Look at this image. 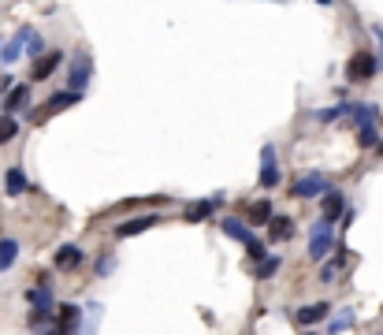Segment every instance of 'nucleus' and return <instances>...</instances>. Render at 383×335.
Returning a JSON list of instances; mask_svg holds the SVG:
<instances>
[{"mask_svg": "<svg viewBox=\"0 0 383 335\" xmlns=\"http://www.w3.org/2000/svg\"><path fill=\"white\" fill-rule=\"evenodd\" d=\"M331 250H335L331 220H316V224H313V239H309V257H313V261H324Z\"/></svg>", "mask_w": 383, "mask_h": 335, "instance_id": "1", "label": "nucleus"}, {"mask_svg": "<svg viewBox=\"0 0 383 335\" xmlns=\"http://www.w3.org/2000/svg\"><path fill=\"white\" fill-rule=\"evenodd\" d=\"M380 71V60L372 56V52H353L350 63H346V75L358 78V83H364V78H372Z\"/></svg>", "mask_w": 383, "mask_h": 335, "instance_id": "2", "label": "nucleus"}, {"mask_svg": "<svg viewBox=\"0 0 383 335\" xmlns=\"http://www.w3.org/2000/svg\"><path fill=\"white\" fill-rule=\"evenodd\" d=\"M324 190H331V183H327L320 171H309V175H302L294 186H290V194L294 197H320Z\"/></svg>", "mask_w": 383, "mask_h": 335, "instance_id": "3", "label": "nucleus"}, {"mask_svg": "<svg viewBox=\"0 0 383 335\" xmlns=\"http://www.w3.org/2000/svg\"><path fill=\"white\" fill-rule=\"evenodd\" d=\"M26 298H30V305H34L30 324H45V321H49V313H52V291H49V287H34Z\"/></svg>", "mask_w": 383, "mask_h": 335, "instance_id": "4", "label": "nucleus"}, {"mask_svg": "<svg viewBox=\"0 0 383 335\" xmlns=\"http://www.w3.org/2000/svg\"><path fill=\"white\" fill-rule=\"evenodd\" d=\"M257 179H261L264 190L279 186V164H276V149H272V146L261 149V171H257Z\"/></svg>", "mask_w": 383, "mask_h": 335, "instance_id": "5", "label": "nucleus"}, {"mask_svg": "<svg viewBox=\"0 0 383 335\" xmlns=\"http://www.w3.org/2000/svg\"><path fill=\"white\" fill-rule=\"evenodd\" d=\"M89 71H94V63H89L86 52H78V56H75V67H71V75H67V86L75 89V94H82V89H86Z\"/></svg>", "mask_w": 383, "mask_h": 335, "instance_id": "6", "label": "nucleus"}, {"mask_svg": "<svg viewBox=\"0 0 383 335\" xmlns=\"http://www.w3.org/2000/svg\"><path fill=\"white\" fill-rule=\"evenodd\" d=\"M60 63H63V52H56V49H52V52H41V56L34 60V71H30V78H34V83H41V78H49L52 71L60 67Z\"/></svg>", "mask_w": 383, "mask_h": 335, "instance_id": "7", "label": "nucleus"}, {"mask_svg": "<svg viewBox=\"0 0 383 335\" xmlns=\"http://www.w3.org/2000/svg\"><path fill=\"white\" fill-rule=\"evenodd\" d=\"M82 261H86V257H82V250H78V246H71V242H67V246H60V250H56L52 265H56L60 272H75V268L82 265Z\"/></svg>", "mask_w": 383, "mask_h": 335, "instance_id": "8", "label": "nucleus"}, {"mask_svg": "<svg viewBox=\"0 0 383 335\" xmlns=\"http://www.w3.org/2000/svg\"><path fill=\"white\" fill-rule=\"evenodd\" d=\"M30 34H34L30 26H23V30L15 34V38L4 45V49H0V60H4V63H15V60H19V56H23V45H26V38H30Z\"/></svg>", "mask_w": 383, "mask_h": 335, "instance_id": "9", "label": "nucleus"}, {"mask_svg": "<svg viewBox=\"0 0 383 335\" xmlns=\"http://www.w3.org/2000/svg\"><path fill=\"white\" fill-rule=\"evenodd\" d=\"M30 105V86H12L4 94V112L12 116V112H19V108Z\"/></svg>", "mask_w": 383, "mask_h": 335, "instance_id": "10", "label": "nucleus"}, {"mask_svg": "<svg viewBox=\"0 0 383 335\" xmlns=\"http://www.w3.org/2000/svg\"><path fill=\"white\" fill-rule=\"evenodd\" d=\"M324 316H327V305H324V302H316V305H302V310L294 313V321H298V324H305V328H313V324H320V321H324Z\"/></svg>", "mask_w": 383, "mask_h": 335, "instance_id": "11", "label": "nucleus"}, {"mask_svg": "<svg viewBox=\"0 0 383 335\" xmlns=\"http://www.w3.org/2000/svg\"><path fill=\"white\" fill-rule=\"evenodd\" d=\"M220 231L227 235V239L242 242V246H245V242H250V239H253V235H250V231H245V224H242V220H234V216H227V220L220 224Z\"/></svg>", "mask_w": 383, "mask_h": 335, "instance_id": "12", "label": "nucleus"}, {"mask_svg": "<svg viewBox=\"0 0 383 335\" xmlns=\"http://www.w3.org/2000/svg\"><path fill=\"white\" fill-rule=\"evenodd\" d=\"M346 112H350V120L358 123V127L380 120V108H376V105H353V108H346Z\"/></svg>", "mask_w": 383, "mask_h": 335, "instance_id": "13", "label": "nucleus"}, {"mask_svg": "<svg viewBox=\"0 0 383 335\" xmlns=\"http://www.w3.org/2000/svg\"><path fill=\"white\" fill-rule=\"evenodd\" d=\"M78 97H82V94H75V89H67V94H56V97H49V101H45V108H41V116H49V112H60V108H67V105H78Z\"/></svg>", "mask_w": 383, "mask_h": 335, "instance_id": "14", "label": "nucleus"}, {"mask_svg": "<svg viewBox=\"0 0 383 335\" xmlns=\"http://www.w3.org/2000/svg\"><path fill=\"white\" fill-rule=\"evenodd\" d=\"M4 190H8L12 197H19V194H23V190H26V175H23V168H8V171H4Z\"/></svg>", "mask_w": 383, "mask_h": 335, "instance_id": "15", "label": "nucleus"}, {"mask_svg": "<svg viewBox=\"0 0 383 335\" xmlns=\"http://www.w3.org/2000/svg\"><path fill=\"white\" fill-rule=\"evenodd\" d=\"M268 231H272V239H290V235H294V220H290V216H272L268 220Z\"/></svg>", "mask_w": 383, "mask_h": 335, "instance_id": "16", "label": "nucleus"}, {"mask_svg": "<svg viewBox=\"0 0 383 335\" xmlns=\"http://www.w3.org/2000/svg\"><path fill=\"white\" fill-rule=\"evenodd\" d=\"M15 257H19V242H15V239H0V272H8V268L15 265Z\"/></svg>", "mask_w": 383, "mask_h": 335, "instance_id": "17", "label": "nucleus"}, {"mask_svg": "<svg viewBox=\"0 0 383 335\" xmlns=\"http://www.w3.org/2000/svg\"><path fill=\"white\" fill-rule=\"evenodd\" d=\"M153 224H157V216H142V220H127V224H120V239H131V235H142L145 228H153Z\"/></svg>", "mask_w": 383, "mask_h": 335, "instance_id": "18", "label": "nucleus"}, {"mask_svg": "<svg viewBox=\"0 0 383 335\" xmlns=\"http://www.w3.org/2000/svg\"><path fill=\"white\" fill-rule=\"evenodd\" d=\"M342 216V194L339 190H324V220Z\"/></svg>", "mask_w": 383, "mask_h": 335, "instance_id": "19", "label": "nucleus"}, {"mask_svg": "<svg viewBox=\"0 0 383 335\" xmlns=\"http://www.w3.org/2000/svg\"><path fill=\"white\" fill-rule=\"evenodd\" d=\"M279 268H283V257H276V253H264L261 265H257V276H261V279H272Z\"/></svg>", "mask_w": 383, "mask_h": 335, "instance_id": "20", "label": "nucleus"}, {"mask_svg": "<svg viewBox=\"0 0 383 335\" xmlns=\"http://www.w3.org/2000/svg\"><path fill=\"white\" fill-rule=\"evenodd\" d=\"M216 205H220V202H194V205H186V220H190V224L205 220V216H212Z\"/></svg>", "mask_w": 383, "mask_h": 335, "instance_id": "21", "label": "nucleus"}, {"mask_svg": "<svg viewBox=\"0 0 383 335\" xmlns=\"http://www.w3.org/2000/svg\"><path fill=\"white\" fill-rule=\"evenodd\" d=\"M15 134H19V123H15V116L4 112V116H0V146H8Z\"/></svg>", "mask_w": 383, "mask_h": 335, "instance_id": "22", "label": "nucleus"}, {"mask_svg": "<svg viewBox=\"0 0 383 335\" xmlns=\"http://www.w3.org/2000/svg\"><path fill=\"white\" fill-rule=\"evenodd\" d=\"M350 324H353V310H339V313H335V321L327 324V332H331V335H339V332L350 328Z\"/></svg>", "mask_w": 383, "mask_h": 335, "instance_id": "23", "label": "nucleus"}, {"mask_svg": "<svg viewBox=\"0 0 383 335\" xmlns=\"http://www.w3.org/2000/svg\"><path fill=\"white\" fill-rule=\"evenodd\" d=\"M250 220L253 224H268L272 220V202H257V205H253V209H250Z\"/></svg>", "mask_w": 383, "mask_h": 335, "instance_id": "24", "label": "nucleus"}, {"mask_svg": "<svg viewBox=\"0 0 383 335\" xmlns=\"http://www.w3.org/2000/svg\"><path fill=\"white\" fill-rule=\"evenodd\" d=\"M358 138H361V146H364V149H369V146H376V127H372V123H364L361 131H358Z\"/></svg>", "mask_w": 383, "mask_h": 335, "instance_id": "25", "label": "nucleus"}, {"mask_svg": "<svg viewBox=\"0 0 383 335\" xmlns=\"http://www.w3.org/2000/svg\"><path fill=\"white\" fill-rule=\"evenodd\" d=\"M26 45H30V52H26V56H34V60H38L41 52H45V41L38 38V34H30V38H26Z\"/></svg>", "mask_w": 383, "mask_h": 335, "instance_id": "26", "label": "nucleus"}, {"mask_svg": "<svg viewBox=\"0 0 383 335\" xmlns=\"http://www.w3.org/2000/svg\"><path fill=\"white\" fill-rule=\"evenodd\" d=\"M112 268H116V257H108V253H105V257L97 261V276H101V279L112 276Z\"/></svg>", "mask_w": 383, "mask_h": 335, "instance_id": "27", "label": "nucleus"}, {"mask_svg": "<svg viewBox=\"0 0 383 335\" xmlns=\"http://www.w3.org/2000/svg\"><path fill=\"white\" fill-rule=\"evenodd\" d=\"M245 250H250V257H253V261H261L264 253H268V250H264V242H261V239H250V242H245Z\"/></svg>", "mask_w": 383, "mask_h": 335, "instance_id": "28", "label": "nucleus"}, {"mask_svg": "<svg viewBox=\"0 0 383 335\" xmlns=\"http://www.w3.org/2000/svg\"><path fill=\"white\" fill-rule=\"evenodd\" d=\"M342 112L346 108H324V112H316V116H320V123H331V120H339Z\"/></svg>", "mask_w": 383, "mask_h": 335, "instance_id": "29", "label": "nucleus"}, {"mask_svg": "<svg viewBox=\"0 0 383 335\" xmlns=\"http://www.w3.org/2000/svg\"><path fill=\"white\" fill-rule=\"evenodd\" d=\"M12 83H15V78H8V75L0 78V94H8V89H12Z\"/></svg>", "mask_w": 383, "mask_h": 335, "instance_id": "30", "label": "nucleus"}, {"mask_svg": "<svg viewBox=\"0 0 383 335\" xmlns=\"http://www.w3.org/2000/svg\"><path fill=\"white\" fill-rule=\"evenodd\" d=\"M316 4H335V0H316Z\"/></svg>", "mask_w": 383, "mask_h": 335, "instance_id": "31", "label": "nucleus"}, {"mask_svg": "<svg viewBox=\"0 0 383 335\" xmlns=\"http://www.w3.org/2000/svg\"><path fill=\"white\" fill-rule=\"evenodd\" d=\"M380 157H383V142H380Z\"/></svg>", "mask_w": 383, "mask_h": 335, "instance_id": "32", "label": "nucleus"}]
</instances>
